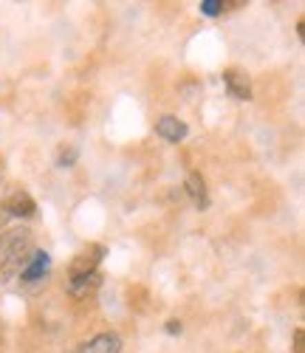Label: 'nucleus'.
<instances>
[{
	"instance_id": "f257e3e1",
	"label": "nucleus",
	"mask_w": 305,
	"mask_h": 353,
	"mask_svg": "<svg viewBox=\"0 0 305 353\" xmlns=\"http://www.w3.org/2000/svg\"><path fill=\"white\" fill-rule=\"evenodd\" d=\"M0 210H3L6 215H12V218H35L37 203H35V198L28 195L26 190L12 187V190L3 195V201H0Z\"/></svg>"
},
{
	"instance_id": "f03ea898",
	"label": "nucleus",
	"mask_w": 305,
	"mask_h": 353,
	"mask_svg": "<svg viewBox=\"0 0 305 353\" xmlns=\"http://www.w3.org/2000/svg\"><path fill=\"white\" fill-rule=\"evenodd\" d=\"M48 269H51V257H48V252H32L26 257V263H23V269H20V280L23 283H37V280H43L46 274H48Z\"/></svg>"
},
{
	"instance_id": "7ed1b4c3",
	"label": "nucleus",
	"mask_w": 305,
	"mask_h": 353,
	"mask_svg": "<svg viewBox=\"0 0 305 353\" xmlns=\"http://www.w3.org/2000/svg\"><path fill=\"white\" fill-rule=\"evenodd\" d=\"M224 85L237 102H249L252 99V77L249 74H243L237 68H229V71H224Z\"/></svg>"
},
{
	"instance_id": "20e7f679",
	"label": "nucleus",
	"mask_w": 305,
	"mask_h": 353,
	"mask_svg": "<svg viewBox=\"0 0 305 353\" xmlns=\"http://www.w3.org/2000/svg\"><path fill=\"white\" fill-rule=\"evenodd\" d=\"M156 133L164 139V141H173V144H178V141H184L187 139V125L178 119V116H161V119L156 122Z\"/></svg>"
},
{
	"instance_id": "39448f33",
	"label": "nucleus",
	"mask_w": 305,
	"mask_h": 353,
	"mask_svg": "<svg viewBox=\"0 0 305 353\" xmlns=\"http://www.w3.org/2000/svg\"><path fill=\"white\" fill-rule=\"evenodd\" d=\"M79 353H121V339H119V334H113V331L97 334L94 339H88V342L79 347Z\"/></svg>"
},
{
	"instance_id": "423d86ee",
	"label": "nucleus",
	"mask_w": 305,
	"mask_h": 353,
	"mask_svg": "<svg viewBox=\"0 0 305 353\" xmlns=\"http://www.w3.org/2000/svg\"><path fill=\"white\" fill-rule=\"evenodd\" d=\"M102 254H105L102 246H90L88 252L77 254V257L71 260V274H90V272H97Z\"/></svg>"
},
{
	"instance_id": "0eeeda50",
	"label": "nucleus",
	"mask_w": 305,
	"mask_h": 353,
	"mask_svg": "<svg viewBox=\"0 0 305 353\" xmlns=\"http://www.w3.org/2000/svg\"><path fill=\"white\" fill-rule=\"evenodd\" d=\"M97 285H99V272H90V274H71L68 277V283H66V288H68V294L71 297H88L90 291H97Z\"/></svg>"
},
{
	"instance_id": "6e6552de",
	"label": "nucleus",
	"mask_w": 305,
	"mask_h": 353,
	"mask_svg": "<svg viewBox=\"0 0 305 353\" xmlns=\"http://www.w3.org/2000/svg\"><path fill=\"white\" fill-rule=\"evenodd\" d=\"M184 190H187L190 201L195 203L198 210H206V207H209V195H206V181L201 179L198 172H190V175H187V184H184Z\"/></svg>"
},
{
	"instance_id": "1a4fd4ad",
	"label": "nucleus",
	"mask_w": 305,
	"mask_h": 353,
	"mask_svg": "<svg viewBox=\"0 0 305 353\" xmlns=\"http://www.w3.org/2000/svg\"><path fill=\"white\" fill-rule=\"evenodd\" d=\"M77 156H79V150H77L74 144L59 147V153H57V167H71V164L77 161Z\"/></svg>"
},
{
	"instance_id": "9d476101",
	"label": "nucleus",
	"mask_w": 305,
	"mask_h": 353,
	"mask_svg": "<svg viewBox=\"0 0 305 353\" xmlns=\"http://www.w3.org/2000/svg\"><path fill=\"white\" fill-rule=\"evenodd\" d=\"M198 9H201V14H206V17H218V14L226 9V0H204Z\"/></svg>"
},
{
	"instance_id": "9b49d317",
	"label": "nucleus",
	"mask_w": 305,
	"mask_h": 353,
	"mask_svg": "<svg viewBox=\"0 0 305 353\" xmlns=\"http://www.w3.org/2000/svg\"><path fill=\"white\" fill-rule=\"evenodd\" d=\"M294 353H305V331L302 328L294 331Z\"/></svg>"
},
{
	"instance_id": "f8f14e48",
	"label": "nucleus",
	"mask_w": 305,
	"mask_h": 353,
	"mask_svg": "<svg viewBox=\"0 0 305 353\" xmlns=\"http://www.w3.org/2000/svg\"><path fill=\"white\" fill-rule=\"evenodd\" d=\"M164 331H167V334H173V336H175V334H181V322H178V319H170Z\"/></svg>"
}]
</instances>
